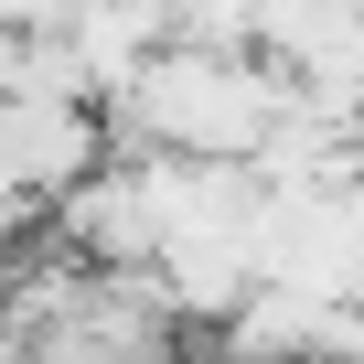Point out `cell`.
<instances>
[{
  "mask_svg": "<svg viewBox=\"0 0 364 364\" xmlns=\"http://www.w3.org/2000/svg\"><path fill=\"white\" fill-rule=\"evenodd\" d=\"M97 161H107V118L86 97H0V171H11L33 204L75 193Z\"/></svg>",
  "mask_w": 364,
  "mask_h": 364,
  "instance_id": "2",
  "label": "cell"
},
{
  "mask_svg": "<svg viewBox=\"0 0 364 364\" xmlns=\"http://www.w3.org/2000/svg\"><path fill=\"white\" fill-rule=\"evenodd\" d=\"M279 75L247 43H150L107 97V150H150V161H257V139L279 129Z\"/></svg>",
  "mask_w": 364,
  "mask_h": 364,
  "instance_id": "1",
  "label": "cell"
}]
</instances>
